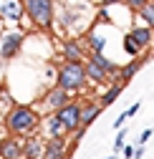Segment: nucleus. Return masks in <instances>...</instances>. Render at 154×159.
Wrapping results in <instances>:
<instances>
[{
    "label": "nucleus",
    "instance_id": "obj_1",
    "mask_svg": "<svg viewBox=\"0 0 154 159\" xmlns=\"http://www.w3.org/2000/svg\"><path fill=\"white\" fill-rule=\"evenodd\" d=\"M86 63H63L58 68V86L71 93V91H81L86 86Z\"/></svg>",
    "mask_w": 154,
    "mask_h": 159
},
{
    "label": "nucleus",
    "instance_id": "obj_2",
    "mask_svg": "<svg viewBox=\"0 0 154 159\" xmlns=\"http://www.w3.org/2000/svg\"><path fill=\"white\" fill-rule=\"evenodd\" d=\"M35 124H38V116H35V111L28 109V106L13 109V111L8 114V119H5V126H8L13 134H25V131L35 129Z\"/></svg>",
    "mask_w": 154,
    "mask_h": 159
},
{
    "label": "nucleus",
    "instance_id": "obj_3",
    "mask_svg": "<svg viewBox=\"0 0 154 159\" xmlns=\"http://www.w3.org/2000/svg\"><path fill=\"white\" fill-rule=\"evenodd\" d=\"M25 13L35 25L46 30L53 25V0H25Z\"/></svg>",
    "mask_w": 154,
    "mask_h": 159
},
{
    "label": "nucleus",
    "instance_id": "obj_4",
    "mask_svg": "<svg viewBox=\"0 0 154 159\" xmlns=\"http://www.w3.org/2000/svg\"><path fill=\"white\" fill-rule=\"evenodd\" d=\"M81 111H84V106H79V104H66L61 111H56V116L61 119V124L66 126V131H79L81 129Z\"/></svg>",
    "mask_w": 154,
    "mask_h": 159
},
{
    "label": "nucleus",
    "instance_id": "obj_5",
    "mask_svg": "<svg viewBox=\"0 0 154 159\" xmlns=\"http://www.w3.org/2000/svg\"><path fill=\"white\" fill-rule=\"evenodd\" d=\"M20 43H23V35L20 33H8L0 43V56L3 58H13L18 51H20Z\"/></svg>",
    "mask_w": 154,
    "mask_h": 159
},
{
    "label": "nucleus",
    "instance_id": "obj_6",
    "mask_svg": "<svg viewBox=\"0 0 154 159\" xmlns=\"http://www.w3.org/2000/svg\"><path fill=\"white\" fill-rule=\"evenodd\" d=\"M66 104H71V101H68V93H66L61 86H56V89H51V91L46 93V106H51L53 111H61Z\"/></svg>",
    "mask_w": 154,
    "mask_h": 159
},
{
    "label": "nucleus",
    "instance_id": "obj_7",
    "mask_svg": "<svg viewBox=\"0 0 154 159\" xmlns=\"http://www.w3.org/2000/svg\"><path fill=\"white\" fill-rule=\"evenodd\" d=\"M0 157L3 159H23V147L15 139H5V142H0Z\"/></svg>",
    "mask_w": 154,
    "mask_h": 159
},
{
    "label": "nucleus",
    "instance_id": "obj_8",
    "mask_svg": "<svg viewBox=\"0 0 154 159\" xmlns=\"http://www.w3.org/2000/svg\"><path fill=\"white\" fill-rule=\"evenodd\" d=\"M43 159H66V144L63 139H51L43 149Z\"/></svg>",
    "mask_w": 154,
    "mask_h": 159
},
{
    "label": "nucleus",
    "instance_id": "obj_9",
    "mask_svg": "<svg viewBox=\"0 0 154 159\" xmlns=\"http://www.w3.org/2000/svg\"><path fill=\"white\" fill-rule=\"evenodd\" d=\"M101 114V104H86L84 111H81V129H88Z\"/></svg>",
    "mask_w": 154,
    "mask_h": 159
},
{
    "label": "nucleus",
    "instance_id": "obj_10",
    "mask_svg": "<svg viewBox=\"0 0 154 159\" xmlns=\"http://www.w3.org/2000/svg\"><path fill=\"white\" fill-rule=\"evenodd\" d=\"M129 33H131V38H134V43L139 46V51L152 43V28H147V25H137V28L129 30Z\"/></svg>",
    "mask_w": 154,
    "mask_h": 159
},
{
    "label": "nucleus",
    "instance_id": "obj_11",
    "mask_svg": "<svg viewBox=\"0 0 154 159\" xmlns=\"http://www.w3.org/2000/svg\"><path fill=\"white\" fill-rule=\"evenodd\" d=\"M144 61H147V58H144V56H142V58H134V61H131V63H126V66L121 68V73H119V78H121V86H124L126 81H131V78H134V76H137V71H139V68L144 66Z\"/></svg>",
    "mask_w": 154,
    "mask_h": 159
},
{
    "label": "nucleus",
    "instance_id": "obj_12",
    "mask_svg": "<svg viewBox=\"0 0 154 159\" xmlns=\"http://www.w3.org/2000/svg\"><path fill=\"white\" fill-rule=\"evenodd\" d=\"M86 76L91 78L93 84H104L109 73H106V71H104L99 63H96V61H88V63H86Z\"/></svg>",
    "mask_w": 154,
    "mask_h": 159
},
{
    "label": "nucleus",
    "instance_id": "obj_13",
    "mask_svg": "<svg viewBox=\"0 0 154 159\" xmlns=\"http://www.w3.org/2000/svg\"><path fill=\"white\" fill-rule=\"evenodd\" d=\"M63 56H66V63H81L84 51H81L79 43H66L63 46Z\"/></svg>",
    "mask_w": 154,
    "mask_h": 159
},
{
    "label": "nucleus",
    "instance_id": "obj_14",
    "mask_svg": "<svg viewBox=\"0 0 154 159\" xmlns=\"http://www.w3.org/2000/svg\"><path fill=\"white\" fill-rule=\"evenodd\" d=\"M46 129H48V134H51V139H63V134H66V126L61 124V119L58 116H51L48 119V124H46Z\"/></svg>",
    "mask_w": 154,
    "mask_h": 159
},
{
    "label": "nucleus",
    "instance_id": "obj_15",
    "mask_svg": "<svg viewBox=\"0 0 154 159\" xmlns=\"http://www.w3.org/2000/svg\"><path fill=\"white\" fill-rule=\"evenodd\" d=\"M91 61H96V63H99V66H101L106 73H116V71H121V68H119L116 63H114V61H109V58H106L104 53H93V56H91Z\"/></svg>",
    "mask_w": 154,
    "mask_h": 159
},
{
    "label": "nucleus",
    "instance_id": "obj_16",
    "mask_svg": "<svg viewBox=\"0 0 154 159\" xmlns=\"http://www.w3.org/2000/svg\"><path fill=\"white\" fill-rule=\"evenodd\" d=\"M43 149L46 147H41V142H35V139H33V142H28L23 147V157L25 159H38V157H43Z\"/></svg>",
    "mask_w": 154,
    "mask_h": 159
},
{
    "label": "nucleus",
    "instance_id": "obj_17",
    "mask_svg": "<svg viewBox=\"0 0 154 159\" xmlns=\"http://www.w3.org/2000/svg\"><path fill=\"white\" fill-rule=\"evenodd\" d=\"M121 91H124V86H121V84H114V86H111V89L101 96V106H111V104L121 96Z\"/></svg>",
    "mask_w": 154,
    "mask_h": 159
},
{
    "label": "nucleus",
    "instance_id": "obj_18",
    "mask_svg": "<svg viewBox=\"0 0 154 159\" xmlns=\"http://www.w3.org/2000/svg\"><path fill=\"white\" fill-rule=\"evenodd\" d=\"M3 18H8V20H18V18H20V5H18L15 0H8V3L3 5Z\"/></svg>",
    "mask_w": 154,
    "mask_h": 159
},
{
    "label": "nucleus",
    "instance_id": "obj_19",
    "mask_svg": "<svg viewBox=\"0 0 154 159\" xmlns=\"http://www.w3.org/2000/svg\"><path fill=\"white\" fill-rule=\"evenodd\" d=\"M139 15H142V20H144V25H147V28H154V3H149Z\"/></svg>",
    "mask_w": 154,
    "mask_h": 159
},
{
    "label": "nucleus",
    "instance_id": "obj_20",
    "mask_svg": "<svg viewBox=\"0 0 154 159\" xmlns=\"http://www.w3.org/2000/svg\"><path fill=\"white\" fill-rule=\"evenodd\" d=\"M124 51H126L129 56H134V58L139 56V46L134 43V38H131V33H126V35H124Z\"/></svg>",
    "mask_w": 154,
    "mask_h": 159
},
{
    "label": "nucleus",
    "instance_id": "obj_21",
    "mask_svg": "<svg viewBox=\"0 0 154 159\" xmlns=\"http://www.w3.org/2000/svg\"><path fill=\"white\" fill-rule=\"evenodd\" d=\"M126 5L131 8V10H137V13H142L147 5H149V0H126Z\"/></svg>",
    "mask_w": 154,
    "mask_h": 159
},
{
    "label": "nucleus",
    "instance_id": "obj_22",
    "mask_svg": "<svg viewBox=\"0 0 154 159\" xmlns=\"http://www.w3.org/2000/svg\"><path fill=\"white\" fill-rule=\"evenodd\" d=\"M124 136H126V131L121 129V131H119V136H116V142H114V154H116V152L124 147Z\"/></svg>",
    "mask_w": 154,
    "mask_h": 159
},
{
    "label": "nucleus",
    "instance_id": "obj_23",
    "mask_svg": "<svg viewBox=\"0 0 154 159\" xmlns=\"http://www.w3.org/2000/svg\"><path fill=\"white\" fill-rule=\"evenodd\" d=\"M139 106H142L139 101H134V104H131V106H129V109L124 111V114H126V119H129V116H134V114H137V111H139Z\"/></svg>",
    "mask_w": 154,
    "mask_h": 159
},
{
    "label": "nucleus",
    "instance_id": "obj_24",
    "mask_svg": "<svg viewBox=\"0 0 154 159\" xmlns=\"http://www.w3.org/2000/svg\"><path fill=\"white\" fill-rule=\"evenodd\" d=\"M152 134H154V129H144V131H142V136H139V147H144V142H147Z\"/></svg>",
    "mask_w": 154,
    "mask_h": 159
},
{
    "label": "nucleus",
    "instance_id": "obj_25",
    "mask_svg": "<svg viewBox=\"0 0 154 159\" xmlns=\"http://www.w3.org/2000/svg\"><path fill=\"white\" fill-rule=\"evenodd\" d=\"M144 157V147H137V149H134V159H142Z\"/></svg>",
    "mask_w": 154,
    "mask_h": 159
},
{
    "label": "nucleus",
    "instance_id": "obj_26",
    "mask_svg": "<svg viewBox=\"0 0 154 159\" xmlns=\"http://www.w3.org/2000/svg\"><path fill=\"white\" fill-rule=\"evenodd\" d=\"M124 157L131 159V157H134V147H126V149H124Z\"/></svg>",
    "mask_w": 154,
    "mask_h": 159
},
{
    "label": "nucleus",
    "instance_id": "obj_27",
    "mask_svg": "<svg viewBox=\"0 0 154 159\" xmlns=\"http://www.w3.org/2000/svg\"><path fill=\"white\" fill-rule=\"evenodd\" d=\"M104 3H106V5H111V3H119V0H104Z\"/></svg>",
    "mask_w": 154,
    "mask_h": 159
},
{
    "label": "nucleus",
    "instance_id": "obj_28",
    "mask_svg": "<svg viewBox=\"0 0 154 159\" xmlns=\"http://www.w3.org/2000/svg\"><path fill=\"white\" fill-rule=\"evenodd\" d=\"M106 159H114V154H111V157H106Z\"/></svg>",
    "mask_w": 154,
    "mask_h": 159
},
{
    "label": "nucleus",
    "instance_id": "obj_29",
    "mask_svg": "<svg viewBox=\"0 0 154 159\" xmlns=\"http://www.w3.org/2000/svg\"><path fill=\"white\" fill-rule=\"evenodd\" d=\"M149 3H154V0H149Z\"/></svg>",
    "mask_w": 154,
    "mask_h": 159
}]
</instances>
